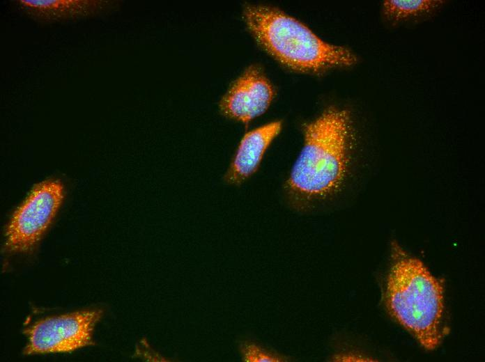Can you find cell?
I'll return each mask as SVG.
<instances>
[{
    "label": "cell",
    "instance_id": "1",
    "mask_svg": "<svg viewBox=\"0 0 485 362\" xmlns=\"http://www.w3.org/2000/svg\"><path fill=\"white\" fill-rule=\"evenodd\" d=\"M305 143L287 181L296 207L305 208L341 185L353 142L350 113L330 107L304 126Z\"/></svg>",
    "mask_w": 485,
    "mask_h": 362
},
{
    "label": "cell",
    "instance_id": "2",
    "mask_svg": "<svg viewBox=\"0 0 485 362\" xmlns=\"http://www.w3.org/2000/svg\"><path fill=\"white\" fill-rule=\"evenodd\" d=\"M385 303L390 315L427 349L440 343L443 288L419 260L392 243Z\"/></svg>",
    "mask_w": 485,
    "mask_h": 362
},
{
    "label": "cell",
    "instance_id": "3",
    "mask_svg": "<svg viewBox=\"0 0 485 362\" xmlns=\"http://www.w3.org/2000/svg\"><path fill=\"white\" fill-rule=\"evenodd\" d=\"M244 18L261 46L293 70L316 72L356 62L349 49L323 41L298 19L275 8L248 5Z\"/></svg>",
    "mask_w": 485,
    "mask_h": 362
},
{
    "label": "cell",
    "instance_id": "4",
    "mask_svg": "<svg viewBox=\"0 0 485 362\" xmlns=\"http://www.w3.org/2000/svg\"><path fill=\"white\" fill-rule=\"evenodd\" d=\"M63 198V188L57 180L38 184L13 214L6 232L9 252L30 251L54 219Z\"/></svg>",
    "mask_w": 485,
    "mask_h": 362
},
{
    "label": "cell",
    "instance_id": "5",
    "mask_svg": "<svg viewBox=\"0 0 485 362\" xmlns=\"http://www.w3.org/2000/svg\"><path fill=\"white\" fill-rule=\"evenodd\" d=\"M100 309L85 310L43 319L26 330L25 354L69 352L93 343Z\"/></svg>",
    "mask_w": 485,
    "mask_h": 362
},
{
    "label": "cell",
    "instance_id": "6",
    "mask_svg": "<svg viewBox=\"0 0 485 362\" xmlns=\"http://www.w3.org/2000/svg\"><path fill=\"white\" fill-rule=\"evenodd\" d=\"M274 93L263 70L252 65L233 83L222 99L220 109L226 118L246 123L268 109Z\"/></svg>",
    "mask_w": 485,
    "mask_h": 362
},
{
    "label": "cell",
    "instance_id": "7",
    "mask_svg": "<svg viewBox=\"0 0 485 362\" xmlns=\"http://www.w3.org/2000/svg\"><path fill=\"white\" fill-rule=\"evenodd\" d=\"M15 7L42 24L71 21L98 16L109 6L105 0H15Z\"/></svg>",
    "mask_w": 485,
    "mask_h": 362
},
{
    "label": "cell",
    "instance_id": "8",
    "mask_svg": "<svg viewBox=\"0 0 485 362\" xmlns=\"http://www.w3.org/2000/svg\"><path fill=\"white\" fill-rule=\"evenodd\" d=\"M282 122L261 126L245 134L225 175V181L238 185L254 174L272 141L279 134Z\"/></svg>",
    "mask_w": 485,
    "mask_h": 362
},
{
    "label": "cell",
    "instance_id": "9",
    "mask_svg": "<svg viewBox=\"0 0 485 362\" xmlns=\"http://www.w3.org/2000/svg\"><path fill=\"white\" fill-rule=\"evenodd\" d=\"M442 3L438 0H387L383 2L385 15L398 20L428 12Z\"/></svg>",
    "mask_w": 485,
    "mask_h": 362
},
{
    "label": "cell",
    "instance_id": "10",
    "mask_svg": "<svg viewBox=\"0 0 485 362\" xmlns=\"http://www.w3.org/2000/svg\"><path fill=\"white\" fill-rule=\"evenodd\" d=\"M241 359L245 362H287L291 358L268 348L256 340L245 339L238 345Z\"/></svg>",
    "mask_w": 485,
    "mask_h": 362
}]
</instances>
